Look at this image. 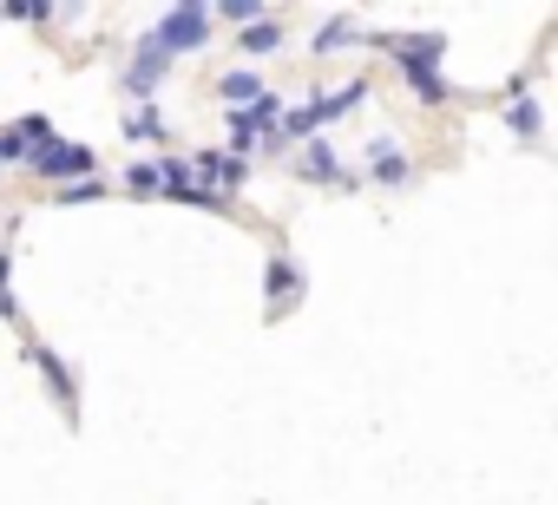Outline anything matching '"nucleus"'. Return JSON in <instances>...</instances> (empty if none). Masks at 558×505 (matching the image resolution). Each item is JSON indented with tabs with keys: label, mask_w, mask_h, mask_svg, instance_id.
I'll use <instances>...</instances> for the list:
<instances>
[{
	"label": "nucleus",
	"mask_w": 558,
	"mask_h": 505,
	"mask_svg": "<svg viewBox=\"0 0 558 505\" xmlns=\"http://www.w3.org/2000/svg\"><path fill=\"white\" fill-rule=\"evenodd\" d=\"M210 40V8H197V0H184V8H171L165 21H158V34H151V47L171 60V53H197Z\"/></svg>",
	"instance_id": "nucleus-1"
},
{
	"label": "nucleus",
	"mask_w": 558,
	"mask_h": 505,
	"mask_svg": "<svg viewBox=\"0 0 558 505\" xmlns=\"http://www.w3.org/2000/svg\"><path fill=\"white\" fill-rule=\"evenodd\" d=\"M362 99H368V86H362V79H349V86H336V93H323L316 106H296V112L283 119V138H310L316 125H329V119H342V112H349V106H362Z\"/></svg>",
	"instance_id": "nucleus-2"
},
{
	"label": "nucleus",
	"mask_w": 558,
	"mask_h": 505,
	"mask_svg": "<svg viewBox=\"0 0 558 505\" xmlns=\"http://www.w3.org/2000/svg\"><path fill=\"white\" fill-rule=\"evenodd\" d=\"M27 164H34L40 177H60V184H66V177H86V171H93V151H86V145H66V138H47L40 151H27Z\"/></svg>",
	"instance_id": "nucleus-3"
},
{
	"label": "nucleus",
	"mask_w": 558,
	"mask_h": 505,
	"mask_svg": "<svg viewBox=\"0 0 558 505\" xmlns=\"http://www.w3.org/2000/svg\"><path fill=\"white\" fill-rule=\"evenodd\" d=\"M276 119H283V106H276L269 93H263V99H250L243 112H230V158H243V151H250V145H256Z\"/></svg>",
	"instance_id": "nucleus-4"
},
{
	"label": "nucleus",
	"mask_w": 558,
	"mask_h": 505,
	"mask_svg": "<svg viewBox=\"0 0 558 505\" xmlns=\"http://www.w3.org/2000/svg\"><path fill=\"white\" fill-rule=\"evenodd\" d=\"M388 53L401 60V73H434L440 53H447V40L440 34H414V40H388Z\"/></svg>",
	"instance_id": "nucleus-5"
},
{
	"label": "nucleus",
	"mask_w": 558,
	"mask_h": 505,
	"mask_svg": "<svg viewBox=\"0 0 558 505\" xmlns=\"http://www.w3.org/2000/svg\"><path fill=\"white\" fill-rule=\"evenodd\" d=\"M296 171H303V177H316V184H349V171H342L336 145H323V138H303V158H296Z\"/></svg>",
	"instance_id": "nucleus-6"
},
{
	"label": "nucleus",
	"mask_w": 558,
	"mask_h": 505,
	"mask_svg": "<svg viewBox=\"0 0 558 505\" xmlns=\"http://www.w3.org/2000/svg\"><path fill=\"white\" fill-rule=\"evenodd\" d=\"M191 164L204 171V190H210V197H223L230 184H243V158H230V151H197Z\"/></svg>",
	"instance_id": "nucleus-7"
},
{
	"label": "nucleus",
	"mask_w": 558,
	"mask_h": 505,
	"mask_svg": "<svg viewBox=\"0 0 558 505\" xmlns=\"http://www.w3.org/2000/svg\"><path fill=\"white\" fill-rule=\"evenodd\" d=\"M368 171H375L381 184H408V158H401V145H395V138H375V145H368Z\"/></svg>",
	"instance_id": "nucleus-8"
},
{
	"label": "nucleus",
	"mask_w": 558,
	"mask_h": 505,
	"mask_svg": "<svg viewBox=\"0 0 558 505\" xmlns=\"http://www.w3.org/2000/svg\"><path fill=\"white\" fill-rule=\"evenodd\" d=\"M158 73H165V53H158V47H151V40H145V53H138V60H132V93H138V99H145V93H151V86H158Z\"/></svg>",
	"instance_id": "nucleus-9"
},
{
	"label": "nucleus",
	"mask_w": 558,
	"mask_h": 505,
	"mask_svg": "<svg viewBox=\"0 0 558 505\" xmlns=\"http://www.w3.org/2000/svg\"><path fill=\"white\" fill-rule=\"evenodd\" d=\"M223 99H230V112H243L250 99H263V79H256V73H230V79H223Z\"/></svg>",
	"instance_id": "nucleus-10"
},
{
	"label": "nucleus",
	"mask_w": 558,
	"mask_h": 505,
	"mask_svg": "<svg viewBox=\"0 0 558 505\" xmlns=\"http://www.w3.org/2000/svg\"><path fill=\"white\" fill-rule=\"evenodd\" d=\"M512 132H519V138H538V99H532V93L512 99Z\"/></svg>",
	"instance_id": "nucleus-11"
},
{
	"label": "nucleus",
	"mask_w": 558,
	"mask_h": 505,
	"mask_svg": "<svg viewBox=\"0 0 558 505\" xmlns=\"http://www.w3.org/2000/svg\"><path fill=\"white\" fill-rule=\"evenodd\" d=\"M34 361H40V374H47V387H53V394H60V401L73 407V381H66V368H60V355H47V348H40Z\"/></svg>",
	"instance_id": "nucleus-12"
},
{
	"label": "nucleus",
	"mask_w": 558,
	"mask_h": 505,
	"mask_svg": "<svg viewBox=\"0 0 558 505\" xmlns=\"http://www.w3.org/2000/svg\"><path fill=\"white\" fill-rule=\"evenodd\" d=\"M125 132H132V138H151V145H158V138H165V119H158L151 106H138V112L125 119Z\"/></svg>",
	"instance_id": "nucleus-13"
},
{
	"label": "nucleus",
	"mask_w": 558,
	"mask_h": 505,
	"mask_svg": "<svg viewBox=\"0 0 558 505\" xmlns=\"http://www.w3.org/2000/svg\"><path fill=\"white\" fill-rule=\"evenodd\" d=\"M276 47H283V34H276L269 21H256V27L243 34V53H276Z\"/></svg>",
	"instance_id": "nucleus-14"
},
{
	"label": "nucleus",
	"mask_w": 558,
	"mask_h": 505,
	"mask_svg": "<svg viewBox=\"0 0 558 505\" xmlns=\"http://www.w3.org/2000/svg\"><path fill=\"white\" fill-rule=\"evenodd\" d=\"M342 47H355V27H349V21H329L323 40H316V53H342Z\"/></svg>",
	"instance_id": "nucleus-15"
},
{
	"label": "nucleus",
	"mask_w": 558,
	"mask_h": 505,
	"mask_svg": "<svg viewBox=\"0 0 558 505\" xmlns=\"http://www.w3.org/2000/svg\"><path fill=\"white\" fill-rule=\"evenodd\" d=\"M223 14H230L236 27H256V21H263V0H223Z\"/></svg>",
	"instance_id": "nucleus-16"
},
{
	"label": "nucleus",
	"mask_w": 558,
	"mask_h": 505,
	"mask_svg": "<svg viewBox=\"0 0 558 505\" xmlns=\"http://www.w3.org/2000/svg\"><path fill=\"white\" fill-rule=\"evenodd\" d=\"M125 184H132L138 197H158V164H132V171H125Z\"/></svg>",
	"instance_id": "nucleus-17"
},
{
	"label": "nucleus",
	"mask_w": 558,
	"mask_h": 505,
	"mask_svg": "<svg viewBox=\"0 0 558 505\" xmlns=\"http://www.w3.org/2000/svg\"><path fill=\"white\" fill-rule=\"evenodd\" d=\"M290 290H296V270L276 257V263H269V296H290Z\"/></svg>",
	"instance_id": "nucleus-18"
},
{
	"label": "nucleus",
	"mask_w": 558,
	"mask_h": 505,
	"mask_svg": "<svg viewBox=\"0 0 558 505\" xmlns=\"http://www.w3.org/2000/svg\"><path fill=\"white\" fill-rule=\"evenodd\" d=\"M408 79H414V93H421V99H427V106H440V99H447V93H440V79H434V73H408Z\"/></svg>",
	"instance_id": "nucleus-19"
},
{
	"label": "nucleus",
	"mask_w": 558,
	"mask_h": 505,
	"mask_svg": "<svg viewBox=\"0 0 558 505\" xmlns=\"http://www.w3.org/2000/svg\"><path fill=\"white\" fill-rule=\"evenodd\" d=\"M93 197H99V184H93V177H86V184H66V190H60V204H93Z\"/></svg>",
	"instance_id": "nucleus-20"
}]
</instances>
